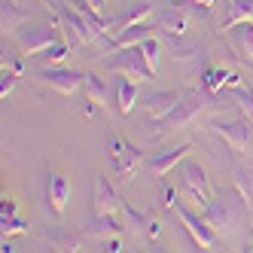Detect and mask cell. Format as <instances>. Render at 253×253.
Wrapping results in <instances>:
<instances>
[{
  "mask_svg": "<svg viewBox=\"0 0 253 253\" xmlns=\"http://www.w3.org/2000/svg\"><path fill=\"white\" fill-rule=\"evenodd\" d=\"M104 70L107 74H116V77H128L134 83H150L153 80V70L143 61L140 46H128V49L113 52V55L104 61Z\"/></svg>",
  "mask_w": 253,
  "mask_h": 253,
  "instance_id": "1",
  "label": "cell"
},
{
  "mask_svg": "<svg viewBox=\"0 0 253 253\" xmlns=\"http://www.w3.org/2000/svg\"><path fill=\"white\" fill-rule=\"evenodd\" d=\"M177 174H180V186H183V189L192 195V202H195V205L208 208V205L213 202V189H211V180H208L205 168L198 165V162H183Z\"/></svg>",
  "mask_w": 253,
  "mask_h": 253,
  "instance_id": "2",
  "label": "cell"
},
{
  "mask_svg": "<svg viewBox=\"0 0 253 253\" xmlns=\"http://www.w3.org/2000/svg\"><path fill=\"white\" fill-rule=\"evenodd\" d=\"M174 213L180 216V220H183V229L192 235L195 247H202V250H216V244H220V235L211 229V223L205 220V216H195L186 205H177Z\"/></svg>",
  "mask_w": 253,
  "mask_h": 253,
  "instance_id": "3",
  "label": "cell"
},
{
  "mask_svg": "<svg viewBox=\"0 0 253 253\" xmlns=\"http://www.w3.org/2000/svg\"><path fill=\"white\" fill-rule=\"evenodd\" d=\"M61 40V34L55 25H31L28 31L19 34V46L25 55H43L49 46H55Z\"/></svg>",
  "mask_w": 253,
  "mask_h": 253,
  "instance_id": "4",
  "label": "cell"
},
{
  "mask_svg": "<svg viewBox=\"0 0 253 253\" xmlns=\"http://www.w3.org/2000/svg\"><path fill=\"white\" fill-rule=\"evenodd\" d=\"M110 156H113V168H116V174L122 180H131L137 174V168H140V162H143L140 150H134L131 143L122 140L119 134L110 137Z\"/></svg>",
  "mask_w": 253,
  "mask_h": 253,
  "instance_id": "5",
  "label": "cell"
},
{
  "mask_svg": "<svg viewBox=\"0 0 253 253\" xmlns=\"http://www.w3.org/2000/svg\"><path fill=\"white\" fill-rule=\"evenodd\" d=\"M205 220L211 223V229L220 235V238H226V235L235 232V223H238V211L232 208L229 198H213V202L208 205V211H205Z\"/></svg>",
  "mask_w": 253,
  "mask_h": 253,
  "instance_id": "6",
  "label": "cell"
},
{
  "mask_svg": "<svg viewBox=\"0 0 253 253\" xmlns=\"http://www.w3.org/2000/svg\"><path fill=\"white\" fill-rule=\"evenodd\" d=\"M58 22H61V25H64L70 34H74V40H77L80 46H88V43H95V40L101 37V34H98L92 25L85 22V15H80L74 6L67 3V0H64L61 6H58Z\"/></svg>",
  "mask_w": 253,
  "mask_h": 253,
  "instance_id": "7",
  "label": "cell"
},
{
  "mask_svg": "<svg viewBox=\"0 0 253 253\" xmlns=\"http://www.w3.org/2000/svg\"><path fill=\"white\" fill-rule=\"evenodd\" d=\"M205 107H208V104H205L202 98H186V101H180V104H177V110L162 119V131H180V128H189V125L205 113Z\"/></svg>",
  "mask_w": 253,
  "mask_h": 253,
  "instance_id": "8",
  "label": "cell"
},
{
  "mask_svg": "<svg viewBox=\"0 0 253 253\" xmlns=\"http://www.w3.org/2000/svg\"><path fill=\"white\" fill-rule=\"evenodd\" d=\"M40 80L49 85V88H55L58 95H64V98H70V95H77L80 88H83V83H85V74H80V70H61V67H46L43 74H40Z\"/></svg>",
  "mask_w": 253,
  "mask_h": 253,
  "instance_id": "9",
  "label": "cell"
},
{
  "mask_svg": "<svg viewBox=\"0 0 253 253\" xmlns=\"http://www.w3.org/2000/svg\"><path fill=\"white\" fill-rule=\"evenodd\" d=\"M180 101H183V95H180V92H174V88H165V92H153V95L147 98V104H143V110H147L150 119L162 122L168 113L177 110V104H180Z\"/></svg>",
  "mask_w": 253,
  "mask_h": 253,
  "instance_id": "10",
  "label": "cell"
},
{
  "mask_svg": "<svg viewBox=\"0 0 253 253\" xmlns=\"http://www.w3.org/2000/svg\"><path fill=\"white\" fill-rule=\"evenodd\" d=\"M211 131L213 134H220L226 143H229V150H235V153H244L247 150V143H250V128L244 122H213L211 125Z\"/></svg>",
  "mask_w": 253,
  "mask_h": 253,
  "instance_id": "11",
  "label": "cell"
},
{
  "mask_svg": "<svg viewBox=\"0 0 253 253\" xmlns=\"http://www.w3.org/2000/svg\"><path fill=\"white\" fill-rule=\"evenodd\" d=\"M125 211V205L116 198L110 180H107L104 174L95 177V216H107V213H119Z\"/></svg>",
  "mask_w": 253,
  "mask_h": 253,
  "instance_id": "12",
  "label": "cell"
},
{
  "mask_svg": "<svg viewBox=\"0 0 253 253\" xmlns=\"http://www.w3.org/2000/svg\"><path fill=\"white\" fill-rule=\"evenodd\" d=\"M46 198H49V208L55 211V216H61L67 211L70 202V183L61 171H49V183H46Z\"/></svg>",
  "mask_w": 253,
  "mask_h": 253,
  "instance_id": "13",
  "label": "cell"
},
{
  "mask_svg": "<svg viewBox=\"0 0 253 253\" xmlns=\"http://www.w3.org/2000/svg\"><path fill=\"white\" fill-rule=\"evenodd\" d=\"M150 15H153V6L140 0V3H134V6L125 9V12H119L113 22H107V37H113V34H119L125 28H134L140 22H150Z\"/></svg>",
  "mask_w": 253,
  "mask_h": 253,
  "instance_id": "14",
  "label": "cell"
},
{
  "mask_svg": "<svg viewBox=\"0 0 253 253\" xmlns=\"http://www.w3.org/2000/svg\"><path fill=\"white\" fill-rule=\"evenodd\" d=\"M229 46L244 64H253V22H241L229 31Z\"/></svg>",
  "mask_w": 253,
  "mask_h": 253,
  "instance_id": "15",
  "label": "cell"
},
{
  "mask_svg": "<svg viewBox=\"0 0 253 253\" xmlns=\"http://www.w3.org/2000/svg\"><path fill=\"white\" fill-rule=\"evenodd\" d=\"M153 37V25L150 22H140L134 28H125L119 34H113V40L110 46H107V52H119V49H128V46H140L143 40H150Z\"/></svg>",
  "mask_w": 253,
  "mask_h": 253,
  "instance_id": "16",
  "label": "cell"
},
{
  "mask_svg": "<svg viewBox=\"0 0 253 253\" xmlns=\"http://www.w3.org/2000/svg\"><path fill=\"white\" fill-rule=\"evenodd\" d=\"M189 153H192V143H180V147H174V150H168V153L156 156V159L150 162V171H153L156 177H165V174H171Z\"/></svg>",
  "mask_w": 253,
  "mask_h": 253,
  "instance_id": "17",
  "label": "cell"
},
{
  "mask_svg": "<svg viewBox=\"0 0 253 253\" xmlns=\"http://www.w3.org/2000/svg\"><path fill=\"white\" fill-rule=\"evenodd\" d=\"M205 85H208V92H220V88H241V77L238 74H232V70L226 67H208V74H205Z\"/></svg>",
  "mask_w": 253,
  "mask_h": 253,
  "instance_id": "18",
  "label": "cell"
},
{
  "mask_svg": "<svg viewBox=\"0 0 253 253\" xmlns=\"http://www.w3.org/2000/svg\"><path fill=\"white\" fill-rule=\"evenodd\" d=\"M122 232H125V226L116 220V213H107V216H98L95 220V226L88 229V235L92 238H98V241H110V238H122Z\"/></svg>",
  "mask_w": 253,
  "mask_h": 253,
  "instance_id": "19",
  "label": "cell"
},
{
  "mask_svg": "<svg viewBox=\"0 0 253 253\" xmlns=\"http://www.w3.org/2000/svg\"><path fill=\"white\" fill-rule=\"evenodd\" d=\"M241 22H253V0H229V15L223 19V31H232Z\"/></svg>",
  "mask_w": 253,
  "mask_h": 253,
  "instance_id": "20",
  "label": "cell"
},
{
  "mask_svg": "<svg viewBox=\"0 0 253 253\" xmlns=\"http://www.w3.org/2000/svg\"><path fill=\"white\" fill-rule=\"evenodd\" d=\"M116 101H119V113L128 116L134 110V104H137V83L128 80V77H122L119 85H116Z\"/></svg>",
  "mask_w": 253,
  "mask_h": 253,
  "instance_id": "21",
  "label": "cell"
},
{
  "mask_svg": "<svg viewBox=\"0 0 253 253\" xmlns=\"http://www.w3.org/2000/svg\"><path fill=\"white\" fill-rule=\"evenodd\" d=\"M159 28H162V31H168V34H174V37H180V34H186L189 22H186V15L180 12L177 6H171V9H165V12H162Z\"/></svg>",
  "mask_w": 253,
  "mask_h": 253,
  "instance_id": "22",
  "label": "cell"
},
{
  "mask_svg": "<svg viewBox=\"0 0 253 253\" xmlns=\"http://www.w3.org/2000/svg\"><path fill=\"white\" fill-rule=\"evenodd\" d=\"M0 25H3V34H12L25 25V12L12 3V0H3V6H0Z\"/></svg>",
  "mask_w": 253,
  "mask_h": 253,
  "instance_id": "23",
  "label": "cell"
},
{
  "mask_svg": "<svg viewBox=\"0 0 253 253\" xmlns=\"http://www.w3.org/2000/svg\"><path fill=\"white\" fill-rule=\"evenodd\" d=\"M83 92H85V101L92 104V107H107V85H104L95 74H85Z\"/></svg>",
  "mask_w": 253,
  "mask_h": 253,
  "instance_id": "24",
  "label": "cell"
},
{
  "mask_svg": "<svg viewBox=\"0 0 253 253\" xmlns=\"http://www.w3.org/2000/svg\"><path fill=\"white\" fill-rule=\"evenodd\" d=\"M140 52H143V61H147V67L153 70V77H156V74H159V61H162V43H159L156 37H150V40L140 43Z\"/></svg>",
  "mask_w": 253,
  "mask_h": 253,
  "instance_id": "25",
  "label": "cell"
},
{
  "mask_svg": "<svg viewBox=\"0 0 253 253\" xmlns=\"http://www.w3.org/2000/svg\"><path fill=\"white\" fill-rule=\"evenodd\" d=\"M40 58H43V61H46L49 67H58V64H61V61L67 58V43H64V40H58L55 46H49V49L43 52Z\"/></svg>",
  "mask_w": 253,
  "mask_h": 253,
  "instance_id": "26",
  "label": "cell"
},
{
  "mask_svg": "<svg viewBox=\"0 0 253 253\" xmlns=\"http://www.w3.org/2000/svg\"><path fill=\"white\" fill-rule=\"evenodd\" d=\"M0 232H3V238H9V235H25V232H28V223L22 220L19 213H15V216L0 220Z\"/></svg>",
  "mask_w": 253,
  "mask_h": 253,
  "instance_id": "27",
  "label": "cell"
},
{
  "mask_svg": "<svg viewBox=\"0 0 253 253\" xmlns=\"http://www.w3.org/2000/svg\"><path fill=\"white\" fill-rule=\"evenodd\" d=\"M232 98H235V104H238L241 107V110L250 116V122H253V88H235V92H232Z\"/></svg>",
  "mask_w": 253,
  "mask_h": 253,
  "instance_id": "28",
  "label": "cell"
},
{
  "mask_svg": "<svg viewBox=\"0 0 253 253\" xmlns=\"http://www.w3.org/2000/svg\"><path fill=\"white\" fill-rule=\"evenodd\" d=\"M15 83H19V74H12V70H3V80H0V95H9L12 88H15Z\"/></svg>",
  "mask_w": 253,
  "mask_h": 253,
  "instance_id": "29",
  "label": "cell"
},
{
  "mask_svg": "<svg viewBox=\"0 0 253 253\" xmlns=\"http://www.w3.org/2000/svg\"><path fill=\"white\" fill-rule=\"evenodd\" d=\"M3 70H12V74H19V77L25 74V67H22V61L15 58L12 52H3Z\"/></svg>",
  "mask_w": 253,
  "mask_h": 253,
  "instance_id": "30",
  "label": "cell"
},
{
  "mask_svg": "<svg viewBox=\"0 0 253 253\" xmlns=\"http://www.w3.org/2000/svg\"><path fill=\"white\" fill-rule=\"evenodd\" d=\"M162 205H165L168 211H174L180 202H177V186H165L162 189Z\"/></svg>",
  "mask_w": 253,
  "mask_h": 253,
  "instance_id": "31",
  "label": "cell"
},
{
  "mask_svg": "<svg viewBox=\"0 0 253 253\" xmlns=\"http://www.w3.org/2000/svg\"><path fill=\"white\" fill-rule=\"evenodd\" d=\"M15 213H19V208H15V202L6 195V198H3V205H0V220H6V216H15Z\"/></svg>",
  "mask_w": 253,
  "mask_h": 253,
  "instance_id": "32",
  "label": "cell"
},
{
  "mask_svg": "<svg viewBox=\"0 0 253 253\" xmlns=\"http://www.w3.org/2000/svg\"><path fill=\"white\" fill-rule=\"evenodd\" d=\"M143 229H147V235H150V238H159V232H162L159 220H153V216H147V220H143Z\"/></svg>",
  "mask_w": 253,
  "mask_h": 253,
  "instance_id": "33",
  "label": "cell"
},
{
  "mask_svg": "<svg viewBox=\"0 0 253 253\" xmlns=\"http://www.w3.org/2000/svg\"><path fill=\"white\" fill-rule=\"evenodd\" d=\"M189 3H202V6H208V9H211V6H213V0H189Z\"/></svg>",
  "mask_w": 253,
  "mask_h": 253,
  "instance_id": "34",
  "label": "cell"
},
{
  "mask_svg": "<svg viewBox=\"0 0 253 253\" xmlns=\"http://www.w3.org/2000/svg\"><path fill=\"white\" fill-rule=\"evenodd\" d=\"M180 3H189V0H180Z\"/></svg>",
  "mask_w": 253,
  "mask_h": 253,
  "instance_id": "35",
  "label": "cell"
}]
</instances>
